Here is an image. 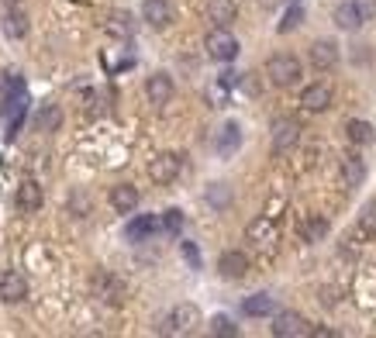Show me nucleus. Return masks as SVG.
Here are the masks:
<instances>
[{"label": "nucleus", "mask_w": 376, "mask_h": 338, "mask_svg": "<svg viewBox=\"0 0 376 338\" xmlns=\"http://www.w3.org/2000/svg\"><path fill=\"white\" fill-rule=\"evenodd\" d=\"M235 0H211L207 3V17L214 21V28H228L235 21Z\"/></svg>", "instance_id": "obj_22"}, {"label": "nucleus", "mask_w": 376, "mask_h": 338, "mask_svg": "<svg viewBox=\"0 0 376 338\" xmlns=\"http://www.w3.org/2000/svg\"><path fill=\"white\" fill-rule=\"evenodd\" d=\"M0 3H3V7H17L21 0H0Z\"/></svg>", "instance_id": "obj_37"}, {"label": "nucleus", "mask_w": 376, "mask_h": 338, "mask_svg": "<svg viewBox=\"0 0 376 338\" xmlns=\"http://www.w3.org/2000/svg\"><path fill=\"white\" fill-rule=\"evenodd\" d=\"M307 56H311V66H314V70H335L338 59H342V52H338V45H335L332 38H318Z\"/></svg>", "instance_id": "obj_10"}, {"label": "nucleus", "mask_w": 376, "mask_h": 338, "mask_svg": "<svg viewBox=\"0 0 376 338\" xmlns=\"http://www.w3.org/2000/svg\"><path fill=\"white\" fill-rule=\"evenodd\" d=\"M297 142H300V124L293 118H277L273 121V152L286 156Z\"/></svg>", "instance_id": "obj_5"}, {"label": "nucleus", "mask_w": 376, "mask_h": 338, "mask_svg": "<svg viewBox=\"0 0 376 338\" xmlns=\"http://www.w3.org/2000/svg\"><path fill=\"white\" fill-rule=\"evenodd\" d=\"M266 77H270V83H273V86L286 90V86L300 83L304 66H300V59H297V56H290V52H277V56L266 63Z\"/></svg>", "instance_id": "obj_1"}, {"label": "nucleus", "mask_w": 376, "mask_h": 338, "mask_svg": "<svg viewBox=\"0 0 376 338\" xmlns=\"http://www.w3.org/2000/svg\"><path fill=\"white\" fill-rule=\"evenodd\" d=\"M300 21H304V10H300V7L293 3V7H290V10L283 14V24H280V31H290V28H297Z\"/></svg>", "instance_id": "obj_34"}, {"label": "nucleus", "mask_w": 376, "mask_h": 338, "mask_svg": "<svg viewBox=\"0 0 376 338\" xmlns=\"http://www.w3.org/2000/svg\"><path fill=\"white\" fill-rule=\"evenodd\" d=\"M173 93H177V83H173L170 73H152V77L145 80V97H149L152 107H166V104L173 100Z\"/></svg>", "instance_id": "obj_6"}, {"label": "nucleus", "mask_w": 376, "mask_h": 338, "mask_svg": "<svg viewBox=\"0 0 376 338\" xmlns=\"http://www.w3.org/2000/svg\"><path fill=\"white\" fill-rule=\"evenodd\" d=\"M218 273L224 280H242L249 273V255L238 252V249H228V252L218 255Z\"/></svg>", "instance_id": "obj_14"}, {"label": "nucleus", "mask_w": 376, "mask_h": 338, "mask_svg": "<svg viewBox=\"0 0 376 338\" xmlns=\"http://www.w3.org/2000/svg\"><path fill=\"white\" fill-rule=\"evenodd\" d=\"M28 297V280L17 269H3L0 273V300L3 304H21Z\"/></svg>", "instance_id": "obj_7"}, {"label": "nucleus", "mask_w": 376, "mask_h": 338, "mask_svg": "<svg viewBox=\"0 0 376 338\" xmlns=\"http://www.w3.org/2000/svg\"><path fill=\"white\" fill-rule=\"evenodd\" d=\"M238 145H242V128L235 121H228L218 135V156H231V152H238Z\"/></svg>", "instance_id": "obj_24"}, {"label": "nucleus", "mask_w": 376, "mask_h": 338, "mask_svg": "<svg viewBox=\"0 0 376 338\" xmlns=\"http://www.w3.org/2000/svg\"><path fill=\"white\" fill-rule=\"evenodd\" d=\"M273 335L277 338H304V335H311V325H307V318L297 314V311H280V314L273 318Z\"/></svg>", "instance_id": "obj_4"}, {"label": "nucleus", "mask_w": 376, "mask_h": 338, "mask_svg": "<svg viewBox=\"0 0 376 338\" xmlns=\"http://www.w3.org/2000/svg\"><path fill=\"white\" fill-rule=\"evenodd\" d=\"M345 138H349L352 145H370V142H373V124L356 118V121L345 124Z\"/></svg>", "instance_id": "obj_27"}, {"label": "nucleus", "mask_w": 376, "mask_h": 338, "mask_svg": "<svg viewBox=\"0 0 376 338\" xmlns=\"http://www.w3.org/2000/svg\"><path fill=\"white\" fill-rule=\"evenodd\" d=\"M338 172H342V183H345V186H363V179H366V163H363L359 156H345L342 166H338Z\"/></svg>", "instance_id": "obj_20"}, {"label": "nucleus", "mask_w": 376, "mask_h": 338, "mask_svg": "<svg viewBox=\"0 0 376 338\" xmlns=\"http://www.w3.org/2000/svg\"><path fill=\"white\" fill-rule=\"evenodd\" d=\"M0 97H3V100L24 97V80H21V73H0Z\"/></svg>", "instance_id": "obj_28"}, {"label": "nucleus", "mask_w": 376, "mask_h": 338, "mask_svg": "<svg viewBox=\"0 0 376 338\" xmlns=\"http://www.w3.org/2000/svg\"><path fill=\"white\" fill-rule=\"evenodd\" d=\"M259 3H263V7H277L280 0H259Z\"/></svg>", "instance_id": "obj_36"}, {"label": "nucleus", "mask_w": 376, "mask_h": 338, "mask_svg": "<svg viewBox=\"0 0 376 338\" xmlns=\"http://www.w3.org/2000/svg\"><path fill=\"white\" fill-rule=\"evenodd\" d=\"M197 325H200V311L193 304H180V307H173V314H170V321H166L163 332H170V335H190Z\"/></svg>", "instance_id": "obj_8"}, {"label": "nucleus", "mask_w": 376, "mask_h": 338, "mask_svg": "<svg viewBox=\"0 0 376 338\" xmlns=\"http://www.w3.org/2000/svg\"><path fill=\"white\" fill-rule=\"evenodd\" d=\"M300 107H304V111H311V114L328 111V107H332V86H328V83L304 86V93H300Z\"/></svg>", "instance_id": "obj_15"}, {"label": "nucleus", "mask_w": 376, "mask_h": 338, "mask_svg": "<svg viewBox=\"0 0 376 338\" xmlns=\"http://www.w3.org/2000/svg\"><path fill=\"white\" fill-rule=\"evenodd\" d=\"M180 252H183L190 269H200V249H197L193 242H180Z\"/></svg>", "instance_id": "obj_33"}, {"label": "nucleus", "mask_w": 376, "mask_h": 338, "mask_svg": "<svg viewBox=\"0 0 376 338\" xmlns=\"http://www.w3.org/2000/svg\"><path fill=\"white\" fill-rule=\"evenodd\" d=\"M183 211L180 207H170V211H163V218H159V228H166L170 235H180L183 232Z\"/></svg>", "instance_id": "obj_30"}, {"label": "nucleus", "mask_w": 376, "mask_h": 338, "mask_svg": "<svg viewBox=\"0 0 376 338\" xmlns=\"http://www.w3.org/2000/svg\"><path fill=\"white\" fill-rule=\"evenodd\" d=\"M211 335H218V338H235V335H238V325H235L228 314H214V318H211Z\"/></svg>", "instance_id": "obj_31"}, {"label": "nucleus", "mask_w": 376, "mask_h": 338, "mask_svg": "<svg viewBox=\"0 0 376 338\" xmlns=\"http://www.w3.org/2000/svg\"><path fill=\"white\" fill-rule=\"evenodd\" d=\"M245 239L252 242V246H273L277 242V218L273 214H263V218H256L249 228H245Z\"/></svg>", "instance_id": "obj_12"}, {"label": "nucleus", "mask_w": 376, "mask_h": 338, "mask_svg": "<svg viewBox=\"0 0 376 338\" xmlns=\"http://www.w3.org/2000/svg\"><path fill=\"white\" fill-rule=\"evenodd\" d=\"M325 235H328V218L307 214V218L300 221V239H304V242H321Z\"/></svg>", "instance_id": "obj_25"}, {"label": "nucleus", "mask_w": 376, "mask_h": 338, "mask_svg": "<svg viewBox=\"0 0 376 338\" xmlns=\"http://www.w3.org/2000/svg\"><path fill=\"white\" fill-rule=\"evenodd\" d=\"M207 200H211L218 211H224L228 200H231V190H228L224 183H211V186H207Z\"/></svg>", "instance_id": "obj_32"}, {"label": "nucleus", "mask_w": 376, "mask_h": 338, "mask_svg": "<svg viewBox=\"0 0 376 338\" xmlns=\"http://www.w3.org/2000/svg\"><path fill=\"white\" fill-rule=\"evenodd\" d=\"M111 207H114V214H131L135 207H138V200H142V193H138V186H131V183H117V186H111Z\"/></svg>", "instance_id": "obj_11"}, {"label": "nucleus", "mask_w": 376, "mask_h": 338, "mask_svg": "<svg viewBox=\"0 0 376 338\" xmlns=\"http://www.w3.org/2000/svg\"><path fill=\"white\" fill-rule=\"evenodd\" d=\"M107 31H111V35H117V38H128V35H131V14L114 10V14L107 17Z\"/></svg>", "instance_id": "obj_29"}, {"label": "nucleus", "mask_w": 376, "mask_h": 338, "mask_svg": "<svg viewBox=\"0 0 376 338\" xmlns=\"http://www.w3.org/2000/svg\"><path fill=\"white\" fill-rule=\"evenodd\" d=\"M204 49L214 63H231L238 56V38L228 31V28H214L207 38H204Z\"/></svg>", "instance_id": "obj_2"}, {"label": "nucleus", "mask_w": 376, "mask_h": 338, "mask_svg": "<svg viewBox=\"0 0 376 338\" xmlns=\"http://www.w3.org/2000/svg\"><path fill=\"white\" fill-rule=\"evenodd\" d=\"M142 21H145L149 28H156V31L170 28V24H173V7H170V0H142Z\"/></svg>", "instance_id": "obj_9"}, {"label": "nucleus", "mask_w": 376, "mask_h": 338, "mask_svg": "<svg viewBox=\"0 0 376 338\" xmlns=\"http://www.w3.org/2000/svg\"><path fill=\"white\" fill-rule=\"evenodd\" d=\"M156 232H159V218H156V214H142V218L128 221V228H124L128 242H145V239H152Z\"/></svg>", "instance_id": "obj_19"}, {"label": "nucleus", "mask_w": 376, "mask_h": 338, "mask_svg": "<svg viewBox=\"0 0 376 338\" xmlns=\"http://www.w3.org/2000/svg\"><path fill=\"white\" fill-rule=\"evenodd\" d=\"M35 128H38L42 135L59 131V128H63V107H59V104H42L38 114H35Z\"/></svg>", "instance_id": "obj_18"}, {"label": "nucleus", "mask_w": 376, "mask_h": 338, "mask_svg": "<svg viewBox=\"0 0 376 338\" xmlns=\"http://www.w3.org/2000/svg\"><path fill=\"white\" fill-rule=\"evenodd\" d=\"M14 200H17V211H21V214H35L45 197H42V186H38L35 179H24V183L17 186V197H14Z\"/></svg>", "instance_id": "obj_16"}, {"label": "nucleus", "mask_w": 376, "mask_h": 338, "mask_svg": "<svg viewBox=\"0 0 376 338\" xmlns=\"http://www.w3.org/2000/svg\"><path fill=\"white\" fill-rule=\"evenodd\" d=\"M28 28H31V21H28V14L21 10V3H17V7H7V14H3V35L14 38V42H21V38L28 35Z\"/></svg>", "instance_id": "obj_17"}, {"label": "nucleus", "mask_w": 376, "mask_h": 338, "mask_svg": "<svg viewBox=\"0 0 376 338\" xmlns=\"http://www.w3.org/2000/svg\"><path fill=\"white\" fill-rule=\"evenodd\" d=\"M332 21H335L342 31H359V28L366 24V21L359 17V10L352 7V0H349V3H338V7H335V14H332Z\"/></svg>", "instance_id": "obj_21"}, {"label": "nucleus", "mask_w": 376, "mask_h": 338, "mask_svg": "<svg viewBox=\"0 0 376 338\" xmlns=\"http://www.w3.org/2000/svg\"><path fill=\"white\" fill-rule=\"evenodd\" d=\"M94 293L104 300V304H121L124 300V287H121V280L117 276H111V273H94Z\"/></svg>", "instance_id": "obj_13"}, {"label": "nucleus", "mask_w": 376, "mask_h": 338, "mask_svg": "<svg viewBox=\"0 0 376 338\" xmlns=\"http://www.w3.org/2000/svg\"><path fill=\"white\" fill-rule=\"evenodd\" d=\"M352 7L359 10V17H363V21H373V17H376V0H352Z\"/></svg>", "instance_id": "obj_35"}, {"label": "nucleus", "mask_w": 376, "mask_h": 338, "mask_svg": "<svg viewBox=\"0 0 376 338\" xmlns=\"http://www.w3.org/2000/svg\"><path fill=\"white\" fill-rule=\"evenodd\" d=\"M273 297L270 293H252V297H245V304H242V311L249 314V318H266V314H273Z\"/></svg>", "instance_id": "obj_26"}, {"label": "nucleus", "mask_w": 376, "mask_h": 338, "mask_svg": "<svg viewBox=\"0 0 376 338\" xmlns=\"http://www.w3.org/2000/svg\"><path fill=\"white\" fill-rule=\"evenodd\" d=\"M180 172H183V156H177V152H163V156H156V159L149 163V176H152V183H159V186H170Z\"/></svg>", "instance_id": "obj_3"}, {"label": "nucleus", "mask_w": 376, "mask_h": 338, "mask_svg": "<svg viewBox=\"0 0 376 338\" xmlns=\"http://www.w3.org/2000/svg\"><path fill=\"white\" fill-rule=\"evenodd\" d=\"M356 242H373L376 239V200L373 204H366L363 207V214H359V221H356Z\"/></svg>", "instance_id": "obj_23"}]
</instances>
